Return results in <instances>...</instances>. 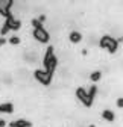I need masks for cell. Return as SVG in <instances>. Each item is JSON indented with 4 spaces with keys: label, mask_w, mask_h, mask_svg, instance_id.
Wrapping results in <instances>:
<instances>
[{
    "label": "cell",
    "mask_w": 123,
    "mask_h": 127,
    "mask_svg": "<svg viewBox=\"0 0 123 127\" xmlns=\"http://www.w3.org/2000/svg\"><path fill=\"white\" fill-rule=\"evenodd\" d=\"M56 65H58V59L53 53V45H49L47 50H46V55L43 58V70L47 73L49 76L53 77V73L56 70Z\"/></svg>",
    "instance_id": "cell-1"
},
{
    "label": "cell",
    "mask_w": 123,
    "mask_h": 127,
    "mask_svg": "<svg viewBox=\"0 0 123 127\" xmlns=\"http://www.w3.org/2000/svg\"><path fill=\"white\" fill-rule=\"evenodd\" d=\"M32 27H34V30H32V35H34V38L38 41V42H43V44H46V42H49V39H50V35H49V32L46 30V27H44V24L43 23H40L38 21V18H34L32 21Z\"/></svg>",
    "instance_id": "cell-2"
},
{
    "label": "cell",
    "mask_w": 123,
    "mask_h": 127,
    "mask_svg": "<svg viewBox=\"0 0 123 127\" xmlns=\"http://www.w3.org/2000/svg\"><path fill=\"white\" fill-rule=\"evenodd\" d=\"M99 45L102 47V49H106L110 53H116L117 49H119V42L116 38L110 36V35H103L99 41Z\"/></svg>",
    "instance_id": "cell-3"
},
{
    "label": "cell",
    "mask_w": 123,
    "mask_h": 127,
    "mask_svg": "<svg viewBox=\"0 0 123 127\" xmlns=\"http://www.w3.org/2000/svg\"><path fill=\"white\" fill-rule=\"evenodd\" d=\"M34 77L37 79L41 85H44V86H49L52 83V79H53L52 76H49L47 73H46L44 70H41V68H38V70L34 71Z\"/></svg>",
    "instance_id": "cell-4"
},
{
    "label": "cell",
    "mask_w": 123,
    "mask_h": 127,
    "mask_svg": "<svg viewBox=\"0 0 123 127\" xmlns=\"http://www.w3.org/2000/svg\"><path fill=\"white\" fill-rule=\"evenodd\" d=\"M76 97H78V100H79L85 107H91V106H93V103H91L90 98H88V94H87L85 88H78V89H76Z\"/></svg>",
    "instance_id": "cell-5"
},
{
    "label": "cell",
    "mask_w": 123,
    "mask_h": 127,
    "mask_svg": "<svg viewBox=\"0 0 123 127\" xmlns=\"http://www.w3.org/2000/svg\"><path fill=\"white\" fill-rule=\"evenodd\" d=\"M8 126H9V127H32V123L27 121V120L20 118V120H14V121L9 123Z\"/></svg>",
    "instance_id": "cell-6"
},
{
    "label": "cell",
    "mask_w": 123,
    "mask_h": 127,
    "mask_svg": "<svg viewBox=\"0 0 123 127\" xmlns=\"http://www.w3.org/2000/svg\"><path fill=\"white\" fill-rule=\"evenodd\" d=\"M5 23L8 24L9 30H18V29L21 27V21H20V20H15L14 17H12V18H6Z\"/></svg>",
    "instance_id": "cell-7"
},
{
    "label": "cell",
    "mask_w": 123,
    "mask_h": 127,
    "mask_svg": "<svg viewBox=\"0 0 123 127\" xmlns=\"http://www.w3.org/2000/svg\"><path fill=\"white\" fill-rule=\"evenodd\" d=\"M15 110V106L9 101L6 103H0V114H14Z\"/></svg>",
    "instance_id": "cell-8"
},
{
    "label": "cell",
    "mask_w": 123,
    "mask_h": 127,
    "mask_svg": "<svg viewBox=\"0 0 123 127\" xmlns=\"http://www.w3.org/2000/svg\"><path fill=\"white\" fill-rule=\"evenodd\" d=\"M68 39H70L73 44H78V42L82 41V33H81V32H78V30H73V32H70Z\"/></svg>",
    "instance_id": "cell-9"
},
{
    "label": "cell",
    "mask_w": 123,
    "mask_h": 127,
    "mask_svg": "<svg viewBox=\"0 0 123 127\" xmlns=\"http://www.w3.org/2000/svg\"><path fill=\"white\" fill-rule=\"evenodd\" d=\"M102 118L105 121H108V123H113L116 120V114L113 112V110H110V109H105V110H102Z\"/></svg>",
    "instance_id": "cell-10"
},
{
    "label": "cell",
    "mask_w": 123,
    "mask_h": 127,
    "mask_svg": "<svg viewBox=\"0 0 123 127\" xmlns=\"http://www.w3.org/2000/svg\"><path fill=\"white\" fill-rule=\"evenodd\" d=\"M87 94H88V98H90V101L93 103V101H94V97H96V94H97V86H96V85L90 86V91H87Z\"/></svg>",
    "instance_id": "cell-11"
},
{
    "label": "cell",
    "mask_w": 123,
    "mask_h": 127,
    "mask_svg": "<svg viewBox=\"0 0 123 127\" xmlns=\"http://www.w3.org/2000/svg\"><path fill=\"white\" fill-rule=\"evenodd\" d=\"M100 79H102V71H99V70L93 71V73L90 74V80H93V82H99Z\"/></svg>",
    "instance_id": "cell-12"
},
{
    "label": "cell",
    "mask_w": 123,
    "mask_h": 127,
    "mask_svg": "<svg viewBox=\"0 0 123 127\" xmlns=\"http://www.w3.org/2000/svg\"><path fill=\"white\" fill-rule=\"evenodd\" d=\"M8 42L12 44V45H17V44H20V36L18 35H12V36L8 38Z\"/></svg>",
    "instance_id": "cell-13"
},
{
    "label": "cell",
    "mask_w": 123,
    "mask_h": 127,
    "mask_svg": "<svg viewBox=\"0 0 123 127\" xmlns=\"http://www.w3.org/2000/svg\"><path fill=\"white\" fill-rule=\"evenodd\" d=\"M8 32H9V27H8V24H6V23H3L2 29H0V35H2V36H5V35L8 33Z\"/></svg>",
    "instance_id": "cell-14"
},
{
    "label": "cell",
    "mask_w": 123,
    "mask_h": 127,
    "mask_svg": "<svg viewBox=\"0 0 123 127\" xmlns=\"http://www.w3.org/2000/svg\"><path fill=\"white\" fill-rule=\"evenodd\" d=\"M117 107H120V109H123V97H120V98H117Z\"/></svg>",
    "instance_id": "cell-15"
},
{
    "label": "cell",
    "mask_w": 123,
    "mask_h": 127,
    "mask_svg": "<svg viewBox=\"0 0 123 127\" xmlns=\"http://www.w3.org/2000/svg\"><path fill=\"white\" fill-rule=\"evenodd\" d=\"M8 42V39L5 38V36H0V47H2V45H5Z\"/></svg>",
    "instance_id": "cell-16"
},
{
    "label": "cell",
    "mask_w": 123,
    "mask_h": 127,
    "mask_svg": "<svg viewBox=\"0 0 123 127\" xmlns=\"http://www.w3.org/2000/svg\"><path fill=\"white\" fill-rule=\"evenodd\" d=\"M6 126H8V123L5 120H0V127H6Z\"/></svg>",
    "instance_id": "cell-17"
}]
</instances>
